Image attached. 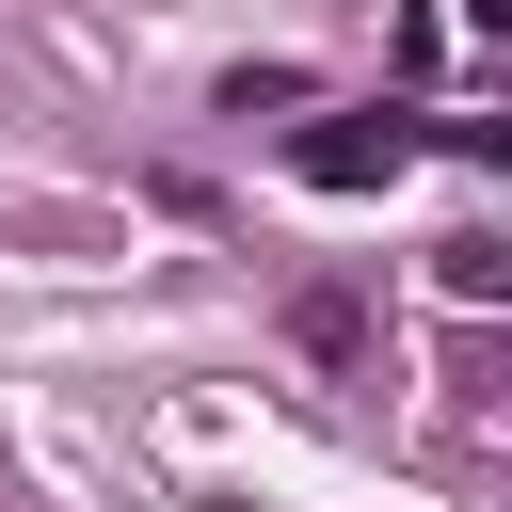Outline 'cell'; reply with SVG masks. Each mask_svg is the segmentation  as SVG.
Wrapping results in <instances>:
<instances>
[{
    "instance_id": "2",
    "label": "cell",
    "mask_w": 512,
    "mask_h": 512,
    "mask_svg": "<svg viewBox=\"0 0 512 512\" xmlns=\"http://www.w3.org/2000/svg\"><path fill=\"white\" fill-rule=\"evenodd\" d=\"M288 336H304L320 368H352V352H368V304H352V288H304V304H288Z\"/></svg>"
},
{
    "instance_id": "1",
    "label": "cell",
    "mask_w": 512,
    "mask_h": 512,
    "mask_svg": "<svg viewBox=\"0 0 512 512\" xmlns=\"http://www.w3.org/2000/svg\"><path fill=\"white\" fill-rule=\"evenodd\" d=\"M288 160H304L320 192H384V176L416 160V112H336V128H304Z\"/></svg>"
}]
</instances>
